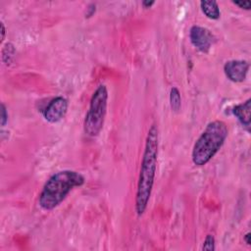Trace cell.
<instances>
[{"label":"cell","mask_w":251,"mask_h":251,"mask_svg":"<svg viewBox=\"0 0 251 251\" xmlns=\"http://www.w3.org/2000/svg\"><path fill=\"white\" fill-rule=\"evenodd\" d=\"M154 4V1H147V0H145V1H142V6L145 8V9H147V8H150L152 5Z\"/></svg>","instance_id":"14"},{"label":"cell","mask_w":251,"mask_h":251,"mask_svg":"<svg viewBox=\"0 0 251 251\" xmlns=\"http://www.w3.org/2000/svg\"><path fill=\"white\" fill-rule=\"evenodd\" d=\"M250 232H247L245 235H244V241L246 242L247 245H250L251 244V240H250Z\"/></svg>","instance_id":"16"},{"label":"cell","mask_w":251,"mask_h":251,"mask_svg":"<svg viewBox=\"0 0 251 251\" xmlns=\"http://www.w3.org/2000/svg\"><path fill=\"white\" fill-rule=\"evenodd\" d=\"M189 38L192 45L203 53H208L213 44V35L210 30L199 25L191 26Z\"/></svg>","instance_id":"6"},{"label":"cell","mask_w":251,"mask_h":251,"mask_svg":"<svg viewBox=\"0 0 251 251\" xmlns=\"http://www.w3.org/2000/svg\"><path fill=\"white\" fill-rule=\"evenodd\" d=\"M233 115L241 123L242 126L246 127L247 130L250 128V117H251V99H247L245 102H242L236 105L232 110Z\"/></svg>","instance_id":"8"},{"label":"cell","mask_w":251,"mask_h":251,"mask_svg":"<svg viewBox=\"0 0 251 251\" xmlns=\"http://www.w3.org/2000/svg\"><path fill=\"white\" fill-rule=\"evenodd\" d=\"M1 33H2V36H1V42H3L4 38H5V33H6V29H5V26H4V24L1 22Z\"/></svg>","instance_id":"15"},{"label":"cell","mask_w":251,"mask_h":251,"mask_svg":"<svg viewBox=\"0 0 251 251\" xmlns=\"http://www.w3.org/2000/svg\"><path fill=\"white\" fill-rule=\"evenodd\" d=\"M202 250L206 251H213L215 250V237L213 234H207L203 245H202Z\"/></svg>","instance_id":"11"},{"label":"cell","mask_w":251,"mask_h":251,"mask_svg":"<svg viewBox=\"0 0 251 251\" xmlns=\"http://www.w3.org/2000/svg\"><path fill=\"white\" fill-rule=\"evenodd\" d=\"M84 180V176L75 171L64 170L55 173L45 182L39 194V206L47 211L56 208L75 187L81 186Z\"/></svg>","instance_id":"2"},{"label":"cell","mask_w":251,"mask_h":251,"mask_svg":"<svg viewBox=\"0 0 251 251\" xmlns=\"http://www.w3.org/2000/svg\"><path fill=\"white\" fill-rule=\"evenodd\" d=\"M227 133L225 122L220 120L210 122L194 143L191 155L193 164L198 167L206 165L221 149Z\"/></svg>","instance_id":"3"},{"label":"cell","mask_w":251,"mask_h":251,"mask_svg":"<svg viewBox=\"0 0 251 251\" xmlns=\"http://www.w3.org/2000/svg\"><path fill=\"white\" fill-rule=\"evenodd\" d=\"M68 106V100L62 96H58L49 102L43 111V117L47 122L51 124L58 123L67 114Z\"/></svg>","instance_id":"5"},{"label":"cell","mask_w":251,"mask_h":251,"mask_svg":"<svg viewBox=\"0 0 251 251\" xmlns=\"http://www.w3.org/2000/svg\"><path fill=\"white\" fill-rule=\"evenodd\" d=\"M8 122V114H7V109L5 105L2 103L1 104V126H4L6 123Z\"/></svg>","instance_id":"12"},{"label":"cell","mask_w":251,"mask_h":251,"mask_svg":"<svg viewBox=\"0 0 251 251\" xmlns=\"http://www.w3.org/2000/svg\"><path fill=\"white\" fill-rule=\"evenodd\" d=\"M200 7L204 15L211 20H218L221 16L220 8L216 1H201Z\"/></svg>","instance_id":"9"},{"label":"cell","mask_w":251,"mask_h":251,"mask_svg":"<svg viewBox=\"0 0 251 251\" xmlns=\"http://www.w3.org/2000/svg\"><path fill=\"white\" fill-rule=\"evenodd\" d=\"M170 104L171 108L175 112H178L181 106V97L176 87H172L170 91Z\"/></svg>","instance_id":"10"},{"label":"cell","mask_w":251,"mask_h":251,"mask_svg":"<svg viewBox=\"0 0 251 251\" xmlns=\"http://www.w3.org/2000/svg\"><path fill=\"white\" fill-rule=\"evenodd\" d=\"M158 146V126L155 124H153L150 126L146 136L135 195V211L137 216L139 217L144 214L151 196L157 169Z\"/></svg>","instance_id":"1"},{"label":"cell","mask_w":251,"mask_h":251,"mask_svg":"<svg viewBox=\"0 0 251 251\" xmlns=\"http://www.w3.org/2000/svg\"><path fill=\"white\" fill-rule=\"evenodd\" d=\"M108 90L106 85H99L93 92L87 113L84 118V132L91 137L97 136L103 128L107 112Z\"/></svg>","instance_id":"4"},{"label":"cell","mask_w":251,"mask_h":251,"mask_svg":"<svg viewBox=\"0 0 251 251\" xmlns=\"http://www.w3.org/2000/svg\"><path fill=\"white\" fill-rule=\"evenodd\" d=\"M234 5L238 6L241 9L244 10H250L251 8V2L250 1H232Z\"/></svg>","instance_id":"13"},{"label":"cell","mask_w":251,"mask_h":251,"mask_svg":"<svg viewBox=\"0 0 251 251\" xmlns=\"http://www.w3.org/2000/svg\"><path fill=\"white\" fill-rule=\"evenodd\" d=\"M249 63L243 60H230L224 66L226 76L233 82H242L246 78Z\"/></svg>","instance_id":"7"}]
</instances>
